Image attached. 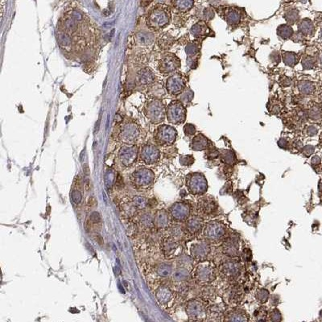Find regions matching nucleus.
Here are the masks:
<instances>
[{"label": "nucleus", "mask_w": 322, "mask_h": 322, "mask_svg": "<svg viewBox=\"0 0 322 322\" xmlns=\"http://www.w3.org/2000/svg\"><path fill=\"white\" fill-rule=\"evenodd\" d=\"M176 131L175 128L167 125L160 126L155 133V140L161 145H170L175 142Z\"/></svg>", "instance_id": "39448f33"}, {"label": "nucleus", "mask_w": 322, "mask_h": 322, "mask_svg": "<svg viewBox=\"0 0 322 322\" xmlns=\"http://www.w3.org/2000/svg\"><path fill=\"white\" fill-rule=\"evenodd\" d=\"M223 272L227 276H234L239 272V267L234 262L229 261L223 265Z\"/></svg>", "instance_id": "c85d7f7f"}, {"label": "nucleus", "mask_w": 322, "mask_h": 322, "mask_svg": "<svg viewBox=\"0 0 322 322\" xmlns=\"http://www.w3.org/2000/svg\"><path fill=\"white\" fill-rule=\"evenodd\" d=\"M278 144L280 145V147H287V145H288V142H287V141H286L284 139H281L280 141H279Z\"/></svg>", "instance_id": "13d9d810"}, {"label": "nucleus", "mask_w": 322, "mask_h": 322, "mask_svg": "<svg viewBox=\"0 0 322 322\" xmlns=\"http://www.w3.org/2000/svg\"><path fill=\"white\" fill-rule=\"evenodd\" d=\"M277 34L283 40H288L292 36L293 29L288 24H282L277 28Z\"/></svg>", "instance_id": "cd10ccee"}, {"label": "nucleus", "mask_w": 322, "mask_h": 322, "mask_svg": "<svg viewBox=\"0 0 322 322\" xmlns=\"http://www.w3.org/2000/svg\"><path fill=\"white\" fill-rule=\"evenodd\" d=\"M155 271L156 274L160 277L167 278L172 275L173 269L171 265L168 263H160L155 267Z\"/></svg>", "instance_id": "393cba45"}, {"label": "nucleus", "mask_w": 322, "mask_h": 322, "mask_svg": "<svg viewBox=\"0 0 322 322\" xmlns=\"http://www.w3.org/2000/svg\"><path fill=\"white\" fill-rule=\"evenodd\" d=\"M225 233V228L219 221H211L205 225L204 235L209 240H218Z\"/></svg>", "instance_id": "0eeeda50"}, {"label": "nucleus", "mask_w": 322, "mask_h": 322, "mask_svg": "<svg viewBox=\"0 0 322 322\" xmlns=\"http://www.w3.org/2000/svg\"><path fill=\"white\" fill-rule=\"evenodd\" d=\"M256 296H257V299L259 301H260L261 303H265V302L268 300L269 293H268V291H266L265 289H260L259 291H258L257 292Z\"/></svg>", "instance_id": "79ce46f5"}, {"label": "nucleus", "mask_w": 322, "mask_h": 322, "mask_svg": "<svg viewBox=\"0 0 322 322\" xmlns=\"http://www.w3.org/2000/svg\"><path fill=\"white\" fill-rule=\"evenodd\" d=\"M193 98V92L189 89H186L185 91H184L182 94H181V102L183 103H189L190 102Z\"/></svg>", "instance_id": "e433bc0d"}, {"label": "nucleus", "mask_w": 322, "mask_h": 322, "mask_svg": "<svg viewBox=\"0 0 322 322\" xmlns=\"http://www.w3.org/2000/svg\"><path fill=\"white\" fill-rule=\"evenodd\" d=\"M319 190L322 192V181H320L319 183Z\"/></svg>", "instance_id": "0e129e2a"}, {"label": "nucleus", "mask_w": 322, "mask_h": 322, "mask_svg": "<svg viewBox=\"0 0 322 322\" xmlns=\"http://www.w3.org/2000/svg\"><path fill=\"white\" fill-rule=\"evenodd\" d=\"M186 311L189 316L195 319L205 316V308L203 305L201 303L196 300L189 302L186 307Z\"/></svg>", "instance_id": "2eb2a0df"}, {"label": "nucleus", "mask_w": 322, "mask_h": 322, "mask_svg": "<svg viewBox=\"0 0 322 322\" xmlns=\"http://www.w3.org/2000/svg\"><path fill=\"white\" fill-rule=\"evenodd\" d=\"M163 250L166 257L173 258L181 254V246L176 240L168 238L163 241Z\"/></svg>", "instance_id": "ddd939ff"}, {"label": "nucleus", "mask_w": 322, "mask_h": 322, "mask_svg": "<svg viewBox=\"0 0 322 322\" xmlns=\"http://www.w3.org/2000/svg\"><path fill=\"white\" fill-rule=\"evenodd\" d=\"M138 131H137V127L135 125H126L122 131V137H123V139L126 143H133L136 140L137 137H138Z\"/></svg>", "instance_id": "a211bd4d"}, {"label": "nucleus", "mask_w": 322, "mask_h": 322, "mask_svg": "<svg viewBox=\"0 0 322 322\" xmlns=\"http://www.w3.org/2000/svg\"><path fill=\"white\" fill-rule=\"evenodd\" d=\"M138 150L135 146L131 147H123L120 149L119 153V159L124 166L128 167L135 163L136 160Z\"/></svg>", "instance_id": "9d476101"}, {"label": "nucleus", "mask_w": 322, "mask_h": 322, "mask_svg": "<svg viewBox=\"0 0 322 322\" xmlns=\"http://www.w3.org/2000/svg\"><path fill=\"white\" fill-rule=\"evenodd\" d=\"M96 241L98 242V243L100 244L101 246H102V244H103L102 237H101L100 235H98V236H97V237H96Z\"/></svg>", "instance_id": "e2e57ef3"}, {"label": "nucleus", "mask_w": 322, "mask_h": 322, "mask_svg": "<svg viewBox=\"0 0 322 322\" xmlns=\"http://www.w3.org/2000/svg\"><path fill=\"white\" fill-rule=\"evenodd\" d=\"M173 43V39L168 34H164L161 36L159 40V45L162 49H167L170 48Z\"/></svg>", "instance_id": "473e14b6"}, {"label": "nucleus", "mask_w": 322, "mask_h": 322, "mask_svg": "<svg viewBox=\"0 0 322 322\" xmlns=\"http://www.w3.org/2000/svg\"><path fill=\"white\" fill-rule=\"evenodd\" d=\"M169 17L170 15L166 8L157 7L147 16V24L154 29H159L168 24Z\"/></svg>", "instance_id": "f257e3e1"}, {"label": "nucleus", "mask_w": 322, "mask_h": 322, "mask_svg": "<svg viewBox=\"0 0 322 322\" xmlns=\"http://www.w3.org/2000/svg\"><path fill=\"white\" fill-rule=\"evenodd\" d=\"M225 19H226V21H227L229 24H230V25H236V24H239L240 20H241V15H240V13L237 11L231 9V10L227 11Z\"/></svg>", "instance_id": "2f4dec72"}, {"label": "nucleus", "mask_w": 322, "mask_h": 322, "mask_svg": "<svg viewBox=\"0 0 322 322\" xmlns=\"http://www.w3.org/2000/svg\"><path fill=\"white\" fill-rule=\"evenodd\" d=\"M154 173L147 168L137 170L133 173V182L139 188H147L154 181Z\"/></svg>", "instance_id": "423d86ee"}, {"label": "nucleus", "mask_w": 322, "mask_h": 322, "mask_svg": "<svg viewBox=\"0 0 322 322\" xmlns=\"http://www.w3.org/2000/svg\"><path fill=\"white\" fill-rule=\"evenodd\" d=\"M186 118V110L180 102L173 101L167 108V119L169 123L181 124Z\"/></svg>", "instance_id": "7ed1b4c3"}, {"label": "nucleus", "mask_w": 322, "mask_h": 322, "mask_svg": "<svg viewBox=\"0 0 322 322\" xmlns=\"http://www.w3.org/2000/svg\"><path fill=\"white\" fill-rule=\"evenodd\" d=\"M221 159H222V160L225 163H228V164H232L235 161V156H234V154L232 151L225 150V151H223L221 153Z\"/></svg>", "instance_id": "f704fd0d"}, {"label": "nucleus", "mask_w": 322, "mask_h": 322, "mask_svg": "<svg viewBox=\"0 0 322 322\" xmlns=\"http://www.w3.org/2000/svg\"><path fill=\"white\" fill-rule=\"evenodd\" d=\"M184 132L188 136H191V135H195L196 133V127L193 124H186L184 127Z\"/></svg>", "instance_id": "a18cd8bd"}, {"label": "nucleus", "mask_w": 322, "mask_h": 322, "mask_svg": "<svg viewBox=\"0 0 322 322\" xmlns=\"http://www.w3.org/2000/svg\"><path fill=\"white\" fill-rule=\"evenodd\" d=\"M90 221L94 223H98L101 221V217L98 212H94L90 216Z\"/></svg>", "instance_id": "3c124183"}, {"label": "nucleus", "mask_w": 322, "mask_h": 322, "mask_svg": "<svg viewBox=\"0 0 322 322\" xmlns=\"http://www.w3.org/2000/svg\"><path fill=\"white\" fill-rule=\"evenodd\" d=\"M180 162L182 165L185 166H189V165L193 164L194 162V158L192 155H185V156H181L180 159Z\"/></svg>", "instance_id": "37998d69"}, {"label": "nucleus", "mask_w": 322, "mask_h": 322, "mask_svg": "<svg viewBox=\"0 0 322 322\" xmlns=\"http://www.w3.org/2000/svg\"><path fill=\"white\" fill-rule=\"evenodd\" d=\"M225 245V250L226 251V253L231 255H233L237 253V248L235 246V244L233 243V242H228Z\"/></svg>", "instance_id": "c03bdc74"}, {"label": "nucleus", "mask_w": 322, "mask_h": 322, "mask_svg": "<svg viewBox=\"0 0 322 322\" xmlns=\"http://www.w3.org/2000/svg\"><path fill=\"white\" fill-rule=\"evenodd\" d=\"M315 60L311 56H306L302 60V65L305 69H312L314 67Z\"/></svg>", "instance_id": "a19ab883"}, {"label": "nucleus", "mask_w": 322, "mask_h": 322, "mask_svg": "<svg viewBox=\"0 0 322 322\" xmlns=\"http://www.w3.org/2000/svg\"><path fill=\"white\" fill-rule=\"evenodd\" d=\"M172 2L176 9L180 11L185 12L191 9L194 0H172Z\"/></svg>", "instance_id": "b1692460"}, {"label": "nucleus", "mask_w": 322, "mask_h": 322, "mask_svg": "<svg viewBox=\"0 0 322 322\" xmlns=\"http://www.w3.org/2000/svg\"><path fill=\"white\" fill-rule=\"evenodd\" d=\"M271 319L273 321H280V320H281V314L279 312V310L276 308V309L272 311V314H271Z\"/></svg>", "instance_id": "49530a36"}, {"label": "nucleus", "mask_w": 322, "mask_h": 322, "mask_svg": "<svg viewBox=\"0 0 322 322\" xmlns=\"http://www.w3.org/2000/svg\"><path fill=\"white\" fill-rule=\"evenodd\" d=\"M191 147L194 151H203L209 147V140L203 135L199 134L193 139Z\"/></svg>", "instance_id": "4be33fe9"}, {"label": "nucleus", "mask_w": 322, "mask_h": 322, "mask_svg": "<svg viewBox=\"0 0 322 322\" xmlns=\"http://www.w3.org/2000/svg\"><path fill=\"white\" fill-rule=\"evenodd\" d=\"M202 226H203V221L199 217H191L190 219L188 220L186 223V229L192 234L199 233L202 229Z\"/></svg>", "instance_id": "412c9836"}, {"label": "nucleus", "mask_w": 322, "mask_h": 322, "mask_svg": "<svg viewBox=\"0 0 322 322\" xmlns=\"http://www.w3.org/2000/svg\"><path fill=\"white\" fill-rule=\"evenodd\" d=\"M298 89L302 94H311L313 92L315 85L309 80H301L298 84Z\"/></svg>", "instance_id": "c756f323"}, {"label": "nucleus", "mask_w": 322, "mask_h": 322, "mask_svg": "<svg viewBox=\"0 0 322 322\" xmlns=\"http://www.w3.org/2000/svg\"><path fill=\"white\" fill-rule=\"evenodd\" d=\"M191 255L193 258L197 259H203L208 255L209 250V246L205 242H200V243L193 244L191 246Z\"/></svg>", "instance_id": "dca6fc26"}, {"label": "nucleus", "mask_w": 322, "mask_h": 322, "mask_svg": "<svg viewBox=\"0 0 322 322\" xmlns=\"http://www.w3.org/2000/svg\"><path fill=\"white\" fill-rule=\"evenodd\" d=\"M180 60L175 55L166 54L159 62V69L163 73H170L180 67Z\"/></svg>", "instance_id": "6e6552de"}, {"label": "nucleus", "mask_w": 322, "mask_h": 322, "mask_svg": "<svg viewBox=\"0 0 322 322\" xmlns=\"http://www.w3.org/2000/svg\"><path fill=\"white\" fill-rule=\"evenodd\" d=\"M198 206L200 208V210L205 214L213 213L217 208L215 199L211 198V197H204V198L201 199Z\"/></svg>", "instance_id": "f3484780"}, {"label": "nucleus", "mask_w": 322, "mask_h": 322, "mask_svg": "<svg viewBox=\"0 0 322 322\" xmlns=\"http://www.w3.org/2000/svg\"><path fill=\"white\" fill-rule=\"evenodd\" d=\"M186 185L189 191L194 195H201L206 193L208 184L205 177L201 173L194 172L187 176Z\"/></svg>", "instance_id": "f03ea898"}, {"label": "nucleus", "mask_w": 322, "mask_h": 322, "mask_svg": "<svg viewBox=\"0 0 322 322\" xmlns=\"http://www.w3.org/2000/svg\"><path fill=\"white\" fill-rule=\"evenodd\" d=\"M189 277V272L187 268H177L172 273V279L176 282H182L187 280Z\"/></svg>", "instance_id": "bb28decb"}, {"label": "nucleus", "mask_w": 322, "mask_h": 322, "mask_svg": "<svg viewBox=\"0 0 322 322\" xmlns=\"http://www.w3.org/2000/svg\"><path fill=\"white\" fill-rule=\"evenodd\" d=\"M123 180L122 178L120 175L118 176V177H116V182H115V185L118 189H120V188H123Z\"/></svg>", "instance_id": "5fc2aeb1"}, {"label": "nucleus", "mask_w": 322, "mask_h": 322, "mask_svg": "<svg viewBox=\"0 0 322 322\" xmlns=\"http://www.w3.org/2000/svg\"><path fill=\"white\" fill-rule=\"evenodd\" d=\"M181 263L183 264V266H182L183 268H185L187 265H192V263H193V259H192L190 257H188L187 255H185L182 258H181Z\"/></svg>", "instance_id": "de8ad7c7"}, {"label": "nucleus", "mask_w": 322, "mask_h": 322, "mask_svg": "<svg viewBox=\"0 0 322 322\" xmlns=\"http://www.w3.org/2000/svg\"><path fill=\"white\" fill-rule=\"evenodd\" d=\"M185 87V80L181 74L172 75L167 80V89L171 94H177L182 92Z\"/></svg>", "instance_id": "1a4fd4ad"}, {"label": "nucleus", "mask_w": 322, "mask_h": 322, "mask_svg": "<svg viewBox=\"0 0 322 322\" xmlns=\"http://www.w3.org/2000/svg\"><path fill=\"white\" fill-rule=\"evenodd\" d=\"M153 0H141V6L142 7H146L147 5L151 3Z\"/></svg>", "instance_id": "680f3d73"}, {"label": "nucleus", "mask_w": 322, "mask_h": 322, "mask_svg": "<svg viewBox=\"0 0 322 322\" xmlns=\"http://www.w3.org/2000/svg\"><path fill=\"white\" fill-rule=\"evenodd\" d=\"M209 28L204 22H198L191 28V33L196 37H201L208 34Z\"/></svg>", "instance_id": "5701e85b"}, {"label": "nucleus", "mask_w": 322, "mask_h": 322, "mask_svg": "<svg viewBox=\"0 0 322 322\" xmlns=\"http://www.w3.org/2000/svg\"><path fill=\"white\" fill-rule=\"evenodd\" d=\"M172 293L166 287H160L157 289L156 293H155V297H156L157 301L159 302L161 305H164V304H168L169 302L171 301L172 299Z\"/></svg>", "instance_id": "6ab92c4d"}, {"label": "nucleus", "mask_w": 322, "mask_h": 322, "mask_svg": "<svg viewBox=\"0 0 322 322\" xmlns=\"http://www.w3.org/2000/svg\"><path fill=\"white\" fill-rule=\"evenodd\" d=\"M320 163V159L318 156H314L312 159V163L314 165L319 164Z\"/></svg>", "instance_id": "bf43d9fd"}, {"label": "nucleus", "mask_w": 322, "mask_h": 322, "mask_svg": "<svg viewBox=\"0 0 322 322\" xmlns=\"http://www.w3.org/2000/svg\"><path fill=\"white\" fill-rule=\"evenodd\" d=\"M284 18L288 24H294L297 21L298 18H299V12L297 11V10L291 9V10L286 12L285 15H284Z\"/></svg>", "instance_id": "72a5a7b5"}, {"label": "nucleus", "mask_w": 322, "mask_h": 322, "mask_svg": "<svg viewBox=\"0 0 322 322\" xmlns=\"http://www.w3.org/2000/svg\"><path fill=\"white\" fill-rule=\"evenodd\" d=\"M204 16L206 20H211L214 16V13H213V10L208 8V9H205V11H204Z\"/></svg>", "instance_id": "603ef678"}, {"label": "nucleus", "mask_w": 322, "mask_h": 322, "mask_svg": "<svg viewBox=\"0 0 322 322\" xmlns=\"http://www.w3.org/2000/svg\"><path fill=\"white\" fill-rule=\"evenodd\" d=\"M208 155H209V157L212 158V159H213V158H215V157H217V155H218V151H217V150H215V149H213V150L209 151Z\"/></svg>", "instance_id": "6e6d98bb"}, {"label": "nucleus", "mask_w": 322, "mask_h": 322, "mask_svg": "<svg viewBox=\"0 0 322 322\" xmlns=\"http://www.w3.org/2000/svg\"><path fill=\"white\" fill-rule=\"evenodd\" d=\"M287 81H288V82H290V80L287 77V76H284L283 78H282L281 80V83H284L283 84V85H284V86H288L290 84H288V83H287Z\"/></svg>", "instance_id": "052dcab7"}, {"label": "nucleus", "mask_w": 322, "mask_h": 322, "mask_svg": "<svg viewBox=\"0 0 322 322\" xmlns=\"http://www.w3.org/2000/svg\"><path fill=\"white\" fill-rule=\"evenodd\" d=\"M199 51V46L195 43H192L189 44L186 47V52L189 56H194L197 55V53Z\"/></svg>", "instance_id": "ea45409f"}, {"label": "nucleus", "mask_w": 322, "mask_h": 322, "mask_svg": "<svg viewBox=\"0 0 322 322\" xmlns=\"http://www.w3.org/2000/svg\"><path fill=\"white\" fill-rule=\"evenodd\" d=\"M189 207L187 204L183 202H176L170 209V213L173 219L176 221H184L189 217Z\"/></svg>", "instance_id": "9b49d317"}, {"label": "nucleus", "mask_w": 322, "mask_h": 322, "mask_svg": "<svg viewBox=\"0 0 322 322\" xmlns=\"http://www.w3.org/2000/svg\"><path fill=\"white\" fill-rule=\"evenodd\" d=\"M309 117L312 120L314 121H317L321 118L322 116V113L320 109L318 107H313L311 110L309 111Z\"/></svg>", "instance_id": "4c0bfd02"}, {"label": "nucleus", "mask_w": 322, "mask_h": 322, "mask_svg": "<svg viewBox=\"0 0 322 322\" xmlns=\"http://www.w3.org/2000/svg\"><path fill=\"white\" fill-rule=\"evenodd\" d=\"M298 28L302 34L304 35V36H308V35L312 34V32H313V24H312L311 20H309L308 19H305V20L300 21V23L298 25Z\"/></svg>", "instance_id": "a878e982"}, {"label": "nucleus", "mask_w": 322, "mask_h": 322, "mask_svg": "<svg viewBox=\"0 0 322 322\" xmlns=\"http://www.w3.org/2000/svg\"><path fill=\"white\" fill-rule=\"evenodd\" d=\"M146 115L153 123H159L164 119L165 109L159 100H153L146 107Z\"/></svg>", "instance_id": "20e7f679"}, {"label": "nucleus", "mask_w": 322, "mask_h": 322, "mask_svg": "<svg viewBox=\"0 0 322 322\" xmlns=\"http://www.w3.org/2000/svg\"><path fill=\"white\" fill-rule=\"evenodd\" d=\"M320 64H321V66H322V55H321V56H320Z\"/></svg>", "instance_id": "69168bd1"}, {"label": "nucleus", "mask_w": 322, "mask_h": 322, "mask_svg": "<svg viewBox=\"0 0 322 322\" xmlns=\"http://www.w3.org/2000/svg\"><path fill=\"white\" fill-rule=\"evenodd\" d=\"M307 133H308V135H311V136H313L317 133V129L314 126H309L307 129Z\"/></svg>", "instance_id": "864d4df0"}, {"label": "nucleus", "mask_w": 322, "mask_h": 322, "mask_svg": "<svg viewBox=\"0 0 322 322\" xmlns=\"http://www.w3.org/2000/svg\"><path fill=\"white\" fill-rule=\"evenodd\" d=\"M283 60L284 63L289 67H294L297 64L299 57L294 52H285L283 53Z\"/></svg>", "instance_id": "7c9ffc66"}, {"label": "nucleus", "mask_w": 322, "mask_h": 322, "mask_svg": "<svg viewBox=\"0 0 322 322\" xmlns=\"http://www.w3.org/2000/svg\"><path fill=\"white\" fill-rule=\"evenodd\" d=\"M195 277L201 282H209L214 277V272L210 266L201 265L196 270Z\"/></svg>", "instance_id": "4468645a"}, {"label": "nucleus", "mask_w": 322, "mask_h": 322, "mask_svg": "<svg viewBox=\"0 0 322 322\" xmlns=\"http://www.w3.org/2000/svg\"><path fill=\"white\" fill-rule=\"evenodd\" d=\"M228 320H232V321H246V317H245V316L241 312H233L229 315Z\"/></svg>", "instance_id": "58836bf2"}, {"label": "nucleus", "mask_w": 322, "mask_h": 322, "mask_svg": "<svg viewBox=\"0 0 322 322\" xmlns=\"http://www.w3.org/2000/svg\"><path fill=\"white\" fill-rule=\"evenodd\" d=\"M154 225L159 229H165L169 225V217L165 210H159L154 217Z\"/></svg>", "instance_id": "aec40b11"}, {"label": "nucleus", "mask_w": 322, "mask_h": 322, "mask_svg": "<svg viewBox=\"0 0 322 322\" xmlns=\"http://www.w3.org/2000/svg\"><path fill=\"white\" fill-rule=\"evenodd\" d=\"M170 233H171L172 238L175 240H179L181 239V237H183V230L181 229V226H179L178 225H176L174 226L171 228V230H170Z\"/></svg>", "instance_id": "c9c22d12"}, {"label": "nucleus", "mask_w": 322, "mask_h": 322, "mask_svg": "<svg viewBox=\"0 0 322 322\" xmlns=\"http://www.w3.org/2000/svg\"><path fill=\"white\" fill-rule=\"evenodd\" d=\"M97 205V201L96 200H95V198L94 197H89V207H95V205Z\"/></svg>", "instance_id": "4d7b16f0"}, {"label": "nucleus", "mask_w": 322, "mask_h": 322, "mask_svg": "<svg viewBox=\"0 0 322 322\" xmlns=\"http://www.w3.org/2000/svg\"><path fill=\"white\" fill-rule=\"evenodd\" d=\"M72 199L75 203H80V201H81V194H80V192L77 191V190L72 192Z\"/></svg>", "instance_id": "09e8293b"}, {"label": "nucleus", "mask_w": 322, "mask_h": 322, "mask_svg": "<svg viewBox=\"0 0 322 322\" xmlns=\"http://www.w3.org/2000/svg\"><path fill=\"white\" fill-rule=\"evenodd\" d=\"M314 148L313 146H311V145H307L306 147H304V154L306 156H309L310 155H312V153L314 152Z\"/></svg>", "instance_id": "8fccbe9b"}, {"label": "nucleus", "mask_w": 322, "mask_h": 322, "mask_svg": "<svg viewBox=\"0 0 322 322\" xmlns=\"http://www.w3.org/2000/svg\"><path fill=\"white\" fill-rule=\"evenodd\" d=\"M141 159L147 164L155 163L159 158V150L152 145H146L141 151Z\"/></svg>", "instance_id": "f8f14e48"}]
</instances>
